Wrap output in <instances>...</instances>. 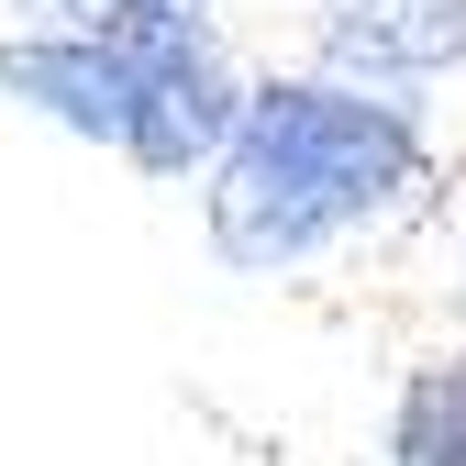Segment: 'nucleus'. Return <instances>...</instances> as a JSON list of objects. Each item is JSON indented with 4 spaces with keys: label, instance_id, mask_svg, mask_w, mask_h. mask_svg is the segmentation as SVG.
I'll list each match as a JSON object with an SVG mask.
<instances>
[{
    "label": "nucleus",
    "instance_id": "obj_1",
    "mask_svg": "<svg viewBox=\"0 0 466 466\" xmlns=\"http://www.w3.org/2000/svg\"><path fill=\"white\" fill-rule=\"evenodd\" d=\"M422 178V134L389 100L333 78H278L245 100V134L211 167V245L222 267H300Z\"/></svg>",
    "mask_w": 466,
    "mask_h": 466
},
{
    "label": "nucleus",
    "instance_id": "obj_2",
    "mask_svg": "<svg viewBox=\"0 0 466 466\" xmlns=\"http://www.w3.org/2000/svg\"><path fill=\"white\" fill-rule=\"evenodd\" d=\"M0 89L34 100V111H56V123L89 134V145H123V156L145 134V78L100 34H23V45H0Z\"/></svg>",
    "mask_w": 466,
    "mask_h": 466
},
{
    "label": "nucleus",
    "instance_id": "obj_3",
    "mask_svg": "<svg viewBox=\"0 0 466 466\" xmlns=\"http://www.w3.org/2000/svg\"><path fill=\"white\" fill-rule=\"evenodd\" d=\"M455 45H466V0H333V56L367 78L444 67Z\"/></svg>",
    "mask_w": 466,
    "mask_h": 466
},
{
    "label": "nucleus",
    "instance_id": "obj_4",
    "mask_svg": "<svg viewBox=\"0 0 466 466\" xmlns=\"http://www.w3.org/2000/svg\"><path fill=\"white\" fill-rule=\"evenodd\" d=\"M389 466H466V356L422 367L389 411Z\"/></svg>",
    "mask_w": 466,
    "mask_h": 466
},
{
    "label": "nucleus",
    "instance_id": "obj_5",
    "mask_svg": "<svg viewBox=\"0 0 466 466\" xmlns=\"http://www.w3.org/2000/svg\"><path fill=\"white\" fill-rule=\"evenodd\" d=\"M89 12H100V23H111V12H123V0H89Z\"/></svg>",
    "mask_w": 466,
    "mask_h": 466
}]
</instances>
